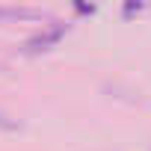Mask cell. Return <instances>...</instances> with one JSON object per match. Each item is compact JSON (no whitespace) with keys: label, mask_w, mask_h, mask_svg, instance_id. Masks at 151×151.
Masks as SVG:
<instances>
[{"label":"cell","mask_w":151,"mask_h":151,"mask_svg":"<svg viewBox=\"0 0 151 151\" xmlns=\"http://www.w3.org/2000/svg\"><path fill=\"white\" fill-rule=\"evenodd\" d=\"M65 33V24H56L53 30H47V33H42V36H36V39H30V50H39V47H47L50 42H56L59 36Z\"/></svg>","instance_id":"6da1fadb"},{"label":"cell","mask_w":151,"mask_h":151,"mask_svg":"<svg viewBox=\"0 0 151 151\" xmlns=\"http://www.w3.org/2000/svg\"><path fill=\"white\" fill-rule=\"evenodd\" d=\"M0 18H42L36 9H12V6H0Z\"/></svg>","instance_id":"7a4b0ae2"}]
</instances>
